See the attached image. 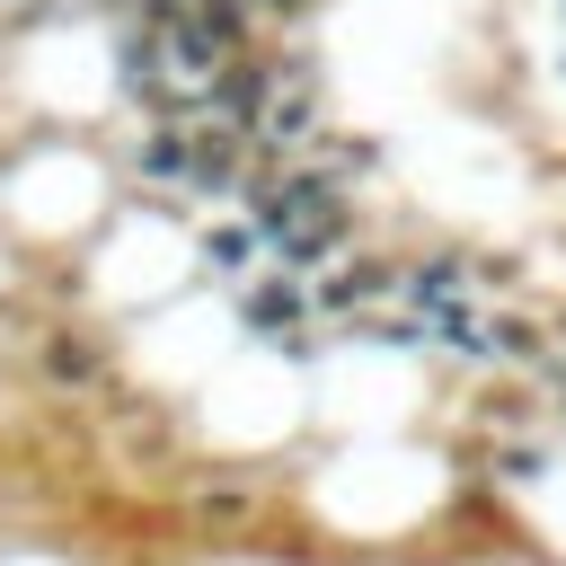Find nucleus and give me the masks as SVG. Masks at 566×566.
<instances>
[{
    "label": "nucleus",
    "instance_id": "nucleus-1",
    "mask_svg": "<svg viewBox=\"0 0 566 566\" xmlns=\"http://www.w3.org/2000/svg\"><path fill=\"white\" fill-rule=\"evenodd\" d=\"M239 318H248V336H274V345H292V354H301V327L318 318L310 274H292V265L248 274V283H239Z\"/></svg>",
    "mask_w": 566,
    "mask_h": 566
},
{
    "label": "nucleus",
    "instance_id": "nucleus-2",
    "mask_svg": "<svg viewBox=\"0 0 566 566\" xmlns=\"http://www.w3.org/2000/svg\"><path fill=\"white\" fill-rule=\"evenodd\" d=\"M256 256H265V239H256V221H248V212H239V221H212V230H203V265H212V274H230V283H239V274H248Z\"/></svg>",
    "mask_w": 566,
    "mask_h": 566
},
{
    "label": "nucleus",
    "instance_id": "nucleus-3",
    "mask_svg": "<svg viewBox=\"0 0 566 566\" xmlns=\"http://www.w3.org/2000/svg\"><path fill=\"white\" fill-rule=\"evenodd\" d=\"M44 371H53L62 389H88V380H106V354H97L88 336H53V345H44Z\"/></svg>",
    "mask_w": 566,
    "mask_h": 566
},
{
    "label": "nucleus",
    "instance_id": "nucleus-4",
    "mask_svg": "<svg viewBox=\"0 0 566 566\" xmlns=\"http://www.w3.org/2000/svg\"><path fill=\"white\" fill-rule=\"evenodd\" d=\"M557 80H566V44H557Z\"/></svg>",
    "mask_w": 566,
    "mask_h": 566
},
{
    "label": "nucleus",
    "instance_id": "nucleus-5",
    "mask_svg": "<svg viewBox=\"0 0 566 566\" xmlns=\"http://www.w3.org/2000/svg\"><path fill=\"white\" fill-rule=\"evenodd\" d=\"M557 27H566V0H557Z\"/></svg>",
    "mask_w": 566,
    "mask_h": 566
}]
</instances>
